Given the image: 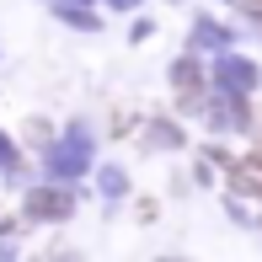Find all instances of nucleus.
I'll list each match as a JSON object with an SVG mask.
<instances>
[{"mask_svg":"<svg viewBox=\"0 0 262 262\" xmlns=\"http://www.w3.org/2000/svg\"><path fill=\"white\" fill-rule=\"evenodd\" d=\"M257 6H262V0H257Z\"/></svg>","mask_w":262,"mask_h":262,"instance_id":"1","label":"nucleus"}]
</instances>
